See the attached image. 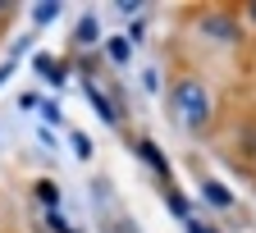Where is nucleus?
I'll return each mask as SVG.
<instances>
[{"label":"nucleus","mask_w":256,"mask_h":233,"mask_svg":"<svg viewBox=\"0 0 256 233\" xmlns=\"http://www.w3.org/2000/svg\"><path fill=\"white\" fill-rule=\"evenodd\" d=\"M82 92H87V101H92V110H96V114H101V119H106V124L114 128V124H119V110L110 106V96H106L101 87H96V82H92V74H87V82H82Z\"/></svg>","instance_id":"nucleus-2"},{"label":"nucleus","mask_w":256,"mask_h":233,"mask_svg":"<svg viewBox=\"0 0 256 233\" xmlns=\"http://www.w3.org/2000/svg\"><path fill=\"white\" fill-rule=\"evenodd\" d=\"M170 106H174V114H178V124L188 128V132H202L206 124H210V92L202 87V78H178L174 82V92H170Z\"/></svg>","instance_id":"nucleus-1"},{"label":"nucleus","mask_w":256,"mask_h":233,"mask_svg":"<svg viewBox=\"0 0 256 233\" xmlns=\"http://www.w3.org/2000/svg\"><path fill=\"white\" fill-rule=\"evenodd\" d=\"M202 32H210L215 42H238V23L229 14H206L202 18Z\"/></svg>","instance_id":"nucleus-3"},{"label":"nucleus","mask_w":256,"mask_h":233,"mask_svg":"<svg viewBox=\"0 0 256 233\" xmlns=\"http://www.w3.org/2000/svg\"><path fill=\"white\" fill-rule=\"evenodd\" d=\"M55 18H60V0H42V5L32 10V23H37V28L42 23H55Z\"/></svg>","instance_id":"nucleus-11"},{"label":"nucleus","mask_w":256,"mask_h":233,"mask_svg":"<svg viewBox=\"0 0 256 233\" xmlns=\"http://www.w3.org/2000/svg\"><path fill=\"white\" fill-rule=\"evenodd\" d=\"M32 69H37V78H42V82H55V87L69 78V74H64V64H60V60H50V55H32Z\"/></svg>","instance_id":"nucleus-5"},{"label":"nucleus","mask_w":256,"mask_h":233,"mask_svg":"<svg viewBox=\"0 0 256 233\" xmlns=\"http://www.w3.org/2000/svg\"><path fill=\"white\" fill-rule=\"evenodd\" d=\"M188 233H220V228H210V224H197V220H188Z\"/></svg>","instance_id":"nucleus-14"},{"label":"nucleus","mask_w":256,"mask_h":233,"mask_svg":"<svg viewBox=\"0 0 256 233\" xmlns=\"http://www.w3.org/2000/svg\"><path fill=\"white\" fill-rule=\"evenodd\" d=\"M46 228H50V233H74L69 224H64V215H60V210H46Z\"/></svg>","instance_id":"nucleus-12"},{"label":"nucleus","mask_w":256,"mask_h":233,"mask_svg":"<svg viewBox=\"0 0 256 233\" xmlns=\"http://www.w3.org/2000/svg\"><path fill=\"white\" fill-rule=\"evenodd\" d=\"M247 18H252V23H256V0H252V5H247Z\"/></svg>","instance_id":"nucleus-16"},{"label":"nucleus","mask_w":256,"mask_h":233,"mask_svg":"<svg viewBox=\"0 0 256 233\" xmlns=\"http://www.w3.org/2000/svg\"><path fill=\"white\" fill-rule=\"evenodd\" d=\"M202 196H206L210 206H220V210H229V206H234V192H229V188H220L215 178H202Z\"/></svg>","instance_id":"nucleus-6"},{"label":"nucleus","mask_w":256,"mask_h":233,"mask_svg":"<svg viewBox=\"0 0 256 233\" xmlns=\"http://www.w3.org/2000/svg\"><path fill=\"white\" fill-rule=\"evenodd\" d=\"M37 202H42L46 210H60V188H55L50 178H42V183H37Z\"/></svg>","instance_id":"nucleus-8"},{"label":"nucleus","mask_w":256,"mask_h":233,"mask_svg":"<svg viewBox=\"0 0 256 233\" xmlns=\"http://www.w3.org/2000/svg\"><path fill=\"white\" fill-rule=\"evenodd\" d=\"M14 64H18V60H5V64H0V82H5V78L14 74Z\"/></svg>","instance_id":"nucleus-15"},{"label":"nucleus","mask_w":256,"mask_h":233,"mask_svg":"<svg viewBox=\"0 0 256 233\" xmlns=\"http://www.w3.org/2000/svg\"><path fill=\"white\" fill-rule=\"evenodd\" d=\"M96 37H101V23H96V14H82V18H78V32H74V42H78V46H96Z\"/></svg>","instance_id":"nucleus-7"},{"label":"nucleus","mask_w":256,"mask_h":233,"mask_svg":"<svg viewBox=\"0 0 256 233\" xmlns=\"http://www.w3.org/2000/svg\"><path fill=\"white\" fill-rule=\"evenodd\" d=\"M106 50H110V60H114V64H128V55H133V42H128V37H110V42H106Z\"/></svg>","instance_id":"nucleus-10"},{"label":"nucleus","mask_w":256,"mask_h":233,"mask_svg":"<svg viewBox=\"0 0 256 233\" xmlns=\"http://www.w3.org/2000/svg\"><path fill=\"white\" fill-rule=\"evenodd\" d=\"M138 156H142V160L151 164V170L160 174V183H170V160H165V156H160V146H156L151 138H142V142H138Z\"/></svg>","instance_id":"nucleus-4"},{"label":"nucleus","mask_w":256,"mask_h":233,"mask_svg":"<svg viewBox=\"0 0 256 233\" xmlns=\"http://www.w3.org/2000/svg\"><path fill=\"white\" fill-rule=\"evenodd\" d=\"M74 151H78V160H92V142H87V132H74Z\"/></svg>","instance_id":"nucleus-13"},{"label":"nucleus","mask_w":256,"mask_h":233,"mask_svg":"<svg viewBox=\"0 0 256 233\" xmlns=\"http://www.w3.org/2000/svg\"><path fill=\"white\" fill-rule=\"evenodd\" d=\"M165 202H170V210H174V215H178L183 224L192 220V206H188V196H183V192H174V188H165Z\"/></svg>","instance_id":"nucleus-9"}]
</instances>
